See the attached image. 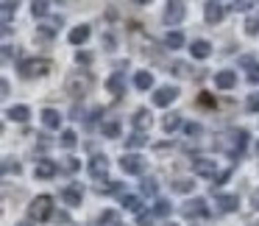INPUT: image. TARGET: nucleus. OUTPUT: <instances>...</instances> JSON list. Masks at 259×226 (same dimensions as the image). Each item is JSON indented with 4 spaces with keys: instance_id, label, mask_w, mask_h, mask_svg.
Segmentation results:
<instances>
[{
    "instance_id": "1",
    "label": "nucleus",
    "mask_w": 259,
    "mask_h": 226,
    "mask_svg": "<svg viewBox=\"0 0 259 226\" xmlns=\"http://www.w3.org/2000/svg\"><path fill=\"white\" fill-rule=\"evenodd\" d=\"M90 87H92V76L87 73V70H73V73L67 76V81H64V90H67L73 98L87 95Z\"/></svg>"
},
{
    "instance_id": "2",
    "label": "nucleus",
    "mask_w": 259,
    "mask_h": 226,
    "mask_svg": "<svg viewBox=\"0 0 259 226\" xmlns=\"http://www.w3.org/2000/svg\"><path fill=\"white\" fill-rule=\"evenodd\" d=\"M245 140H248V134H245L242 129H237V131H229V134L220 137L218 145L223 148V151H229V154H234V157H237V154L245 148Z\"/></svg>"
},
{
    "instance_id": "3",
    "label": "nucleus",
    "mask_w": 259,
    "mask_h": 226,
    "mask_svg": "<svg viewBox=\"0 0 259 226\" xmlns=\"http://www.w3.org/2000/svg\"><path fill=\"white\" fill-rule=\"evenodd\" d=\"M53 209V198L51 196H36L34 201L28 204V218L31 220H45Z\"/></svg>"
},
{
    "instance_id": "4",
    "label": "nucleus",
    "mask_w": 259,
    "mask_h": 226,
    "mask_svg": "<svg viewBox=\"0 0 259 226\" xmlns=\"http://www.w3.org/2000/svg\"><path fill=\"white\" fill-rule=\"evenodd\" d=\"M184 14H187L184 0H167V6H164V23L167 25H181Z\"/></svg>"
},
{
    "instance_id": "5",
    "label": "nucleus",
    "mask_w": 259,
    "mask_h": 226,
    "mask_svg": "<svg viewBox=\"0 0 259 226\" xmlns=\"http://www.w3.org/2000/svg\"><path fill=\"white\" fill-rule=\"evenodd\" d=\"M192 173L203 176V179H214V176H218V162L209 159V157H195L192 159Z\"/></svg>"
},
{
    "instance_id": "6",
    "label": "nucleus",
    "mask_w": 259,
    "mask_h": 226,
    "mask_svg": "<svg viewBox=\"0 0 259 226\" xmlns=\"http://www.w3.org/2000/svg\"><path fill=\"white\" fill-rule=\"evenodd\" d=\"M48 67H51V64H48L45 59H28V62L20 64V76H23V79H36V76H45Z\"/></svg>"
},
{
    "instance_id": "7",
    "label": "nucleus",
    "mask_w": 259,
    "mask_h": 226,
    "mask_svg": "<svg viewBox=\"0 0 259 226\" xmlns=\"http://www.w3.org/2000/svg\"><path fill=\"white\" fill-rule=\"evenodd\" d=\"M120 168L128 176H140L142 170H145V159H142L140 154H125V157L120 159Z\"/></svg>"
},
{
    "instance_id": "8",
    "label": "nucleus",
    "mask_w": 259,
    "mask_h": 226,
    "mask_svg": "<svg viewBox=\"0 0 259 226\" xmlns=\"http://www.w3.org/2000/svg\"><path fill=\"white\" fill-rule=\"evenodd\" d=\"M181 215H184V218H206L209 207H206V201H203V198H190V201L181 207Z\"/></svg>"
},
{
    "instance_id": "9",
    "label": "nucleus",
    "mask_w": 259,
    "mask_h": 226,
    "mask_svg": "<svg viewBox=\"0 0 259 226\" xmlns=\"http://www.w3.org/2000/svg\"><path fill=\"white\" fill-rule=\"evenodd\" d=\"M56 170H59V165L53 162V159H36V165H34V176L39 181L53 179V176H56Z\"/></svg>"
},
{
    "instance_id": "10",
    "label": "nucleus",
    "mask_w": 259,
    "mask_h": 226,
    "mask_svg": "<svg viewBox=\"0 0 259 226\" xmlns=\"http://www.w3.org/2000/svg\"><path fill=\"white\" fill-rule=\"evenodd\" d=\"M62 201L67 204V207H81V201H84V187L81 184H67L62 190Z\"/></svg>"
},
{
    "instance_id": "11",
    "label": "nucleus",
    "mask_w": 259,
    "mask_h": 226,
    "mask_svg": "<svg viewBox=\"0 0 259 226\" xmlns=\"http://www.w3.org/2000/svg\"><path fill=\"white\" fill-rule=\"evenodd\" d=\"M176 98H179V90H176V87H159V90L153 92V106H170Z\"/></svg>"
},
{
    "instance_id": "12",
    "label": "nucleus",
    "mask_w": 259,
    "mask_h": 226,
    "mask_svg": "<svg viewBox=\"0 0 259 226\" xmlns=\"http://www.w3.org/2000/svg\"><path fill=\"white\" fill-rule=\"evenodd\" d=\"M214 87H218V90H234L237 73L234 70H218V73H214Z\"/></svg>"
},
{
    "instance_id": "13",
    "label": "nucleus",
    "mask_w": 259,
    "mask_h": 226,
    "mask_svg": "<svg viewBox=\"0 0 259 226\" xmlns=\"http://www.w3.org/2000/svg\"><path fill=\"white\" fill-rule=\"evenodd\" d=\"M90 173L95 176L98 181L106 179V173H109V159L101 157V154H98V157H92V159H90Z\"/></svg>"
},
{
    "instance_id": "14",
    "label": "nucleus",
    "mask_w": 259,
    "mask_h": 226,
    "mask_svg": "<svg viewBox=\"0 0 259 226\" xmlns=\"http://www.w3.org/2000/svg\"><path fill=\"white\" fill-rule=\"evenodd\" d=\"M203 17H206V23L209 25H218L220 20L226 17V12H223V6H220V3H206V9H203Z\"/></svg>"
},
{
    "instance_id": "15",
    "label": "nucleus",
    "mask_w": 259,
    "mask_h": 226,
    "mask_svg": "<svg viewBox=\"0 0 259 226\" xmlns=\"http://www.w3.org/2000/svg\"><path fill=\"white\" fill-rule=\"evenodd\" d=\"M42 126H45V129H53V131H59L62 129V115L56 112V109H42Z\"/></svg>"
},
{
    "instance_id": "16",
    "label": "nucleus",
    "mask_w": 259,
    "mask_h": 226,
    "mask_svg": "<svg viewBox=\"0 0 259 226\" xmlns=\"http://www.w3.org/2000/svg\"><path fill=\"white\" fill-rule=\"evenodd\" d=\"M106 90L112 92V95H123L125 92V73H112L109 76V81H106Z\"/></svg>"
},
{
    "instance_id": "17",
    "label": "nucleus",
    "mask_w": 259,
    "mask_h": 226,
    "mask_svg": "<svg viewBox=\"0 0 259 226\" xmlns=\"http://www.w3.org/2000/svg\"><path fill=\"white\" fill-rule=\"evenodd\" d=\"M190 53H192V59H209V53H212V45H209L206 40H195L190 45Z\"/></svg>"
},
{
    "instance_id": "18",
    "label": "nucleus",
    "mask_w": 259,
    "mask_h": 226,
    "mask_svg": "<svg viewBox=\"0 0 259 226\" xmlns=\"http://www.w3.org/2000/svg\"><path fill=\"white\" fill-rule=\"evenodd\" d=\"M131 123H134V131H148L151 129V115L145 112V109H140V112H134V118H131Z\"/></svg>"
},
{
    "instance_id": "19",
    "label": "nucleus",
    "mask_w": 259,
    "mask_h": 226,
    "mask_svg": "<svg viewBox=\"0 0 259 226\" xmlns=\"http://www.w3.org/2000/svg\"><path fill=\"white\" fill-rule=\"evenodd\" d=\"M87 40H90V25H75L70 31V45H84Z\"/></svg>"
},
{
    "instance_id": "20",
    "label": "nucleus",
    "mask_w": 259,
    "mask_h": 226,
    "mask_svg": "<svg viewBox=\"0 0 259 226\" xmlns=\"http://www.w3.org/2000/svg\"><path fill=\"white\" fill-rule=\"evenodd\" d=\"M134 87H137L140 92H148V90L153 87V76L148 73V70H140V73L134 76Z\"/></svg>"
},
{
    "instance_id": "21",
    "label": "nucleus",
    "mask_w": 259,
    "mask_h": 226,
    "mask_svg": "<svg viewBox=\"0 0 259 226\" xmlns=\"http://www.w3.org/2000/svg\"><path fill=\"white\" fill-rule=\"evenodd\" d=\"M214 204H220L223 212H234V209L240 207V198H237V196H226V193H223V196L214 198Z\"/></svg>"
},
{
    "instance_id": "22",
    "label": "nucleus",
    "mask_w": 259,
    "mask_h": 226,
    "mask_svg": "<svg viewBox=\"0 0 259 226\" xmlns=\"http://www.w3.org/2000/svg\"><path fill=\"white\" fill-rule=\"evenodd\" d=\"M6 115H9V120H17V123H25V120H28V115H31V109L25 106V103H17V106H12Z\"/></svg>"
},
{
    "instance_id": "23",
    "label": "nucleus",
    "mask_w": 259,
    "mask_h": 226,
    "mask_svg": "<svg viewBox=\"0 0 259 226\" xmlns=\"http://www.w3.org/2000/svg\"><path fill=\"white\" fill-rule=\"evenodd\" d=\"M101 134L103 137H109V140H114V137H120V123H117V120H103V123H101Z\"/></svg>"
},
{
    "instance_id": "24",
    "label": "nucleus",
    "mask_w": 259,
    "mask_h": 226,
    "mask_svg": "<svg viewBox=\"0 0 259 226\" xmlns=\"http://www.w3.org/2000/svg\"><path fill=\"white\" fill-rule=\"evenodd\" d=\"M164 45H167L170 51H179V48H184V34H181V31H167V36H164Z\"/></svg>"
},
{
    "instance_id": "25",
    "label": "nucleus",
    "mask_w": 259,
    "mask_h": 226,
    "mask_svg": "<svg viewBox=\"0 0 259 226\" xmlns=\"http://www.w3.org/2000/svg\"><path fill=\"white\" fill-rule=\"evenodd\" d=\"M181 126V115H176V112H170V115H164V120H162V129L167 131V134H173L176 129Z\"/></svg>"
},
{
    "instance_id": "26",
    "label": "nucleus",
    "mask_w": 259,
    "mask_h": 226,
    "mask_svg": "<svg viewBox=\"0 0 259 226\" xmlns=\"http://www.w3.org/2000/svg\"><path fill=\"white\" fill-rule=\"evenodd\" d=\"M48 12H51V3L48 0H34L31 3V14L34 17H48Z\"/></svg>"
},
{
    "instance_id": "27",
    "label": "nucleus",
    "mask_w": 259,
    "mask_h": 226,
    "mask_svg": "<svg viewBox=\"0 0 259 226\" xmlns=\"http://www.w3.org/2000/svg\"><path fill=\"white\" fill-rule=\"evenodd\" d=\"M123 209H128V212H142L140 196H123Z\"/></svg>"
},
{
    "instance_id": "28",
    "label": "nucleus",
    "mask_w": 259,
    "mask_h": 226,
    "mask_svg": "<svg viewBox=\"0 0 259 226\" xmlns=\"http://www.w3.org/2000/svg\"><path fill=\"white\" fill-rule=\"evenodd\" d=\"M148 142V137H145V131H134V134L128 137V142H125V145L128 148H142Z\"/></svg>"
},
{
    "instance_id": "29",
    "label": "nucleus",
    "mask_w": 259,
    "mask_h": 226,
    "mask_svg": "<svg viewBox=\"0 0 259 226\" xmlns=\"http://www.w3.org/2000/svg\"><path fill=\"white\" fill-rule=\"evenodd\" d=\"M75 142H78V134H75L73 129H64L62 131V145L64 148H75Z\"/></svg>"
},
{
    "instance_id": "30",
    "label": "nucleus",
    "mask_w": 259,
    "mask_h": 226,
    "mask_svg": "<svg viewBox=\"0 0 259 226\" xmlns=\"http://www.w3.org/2000/svg\"><path fill=\"white\" fill-rule=\"evenodd\" d=\"M17 3H20V0H3V23H6V25H9L12 12H17Z\"/></svg>"
},
{
    "instance_id": "31",
    "label": "nucleus",
    "mask_w": 259,
    "mask_h": 226,
    "mask_svg": "<svg viewBox=\"0 0 259 226\" xmlns=\"http://www.w3.org/2000/svg\"><path fill=\"white\" fill-rule=\"evenodd\" d=\"M245 109H248L251 115L259 112V92H251V95L245 98Z\"/></svg>"
},
{
    "instance_id": "32",
    "label": "nucleus",
    "mask_w": 259,
    "mask_h": 226,
    "mask_svg": "<svg viewBox=\"0 0 259 226\" xmlns=\"http://www.w3.org/2000/svg\"><path fill=\"white\" fill-rule=\"evenodd\" d=\"M192 184H195V181H190V179H176V181H173V190H176V193H190Z\"/></svg>"
},
{
    "instance_id": "33",
    "label": "nucleus",
    "mask_w": 259,
    "mask_h": 226,
    "mask_svg": "<svg viewBox=\"0 0 259 226\" xmlns=\"http://www.w3.org/2000/svg\"><path fill=\"white\" fill-rule=\"evenodd\" d=\"M253 3H256V0H234V3H231V6H234V12H251L253 9Z\"/></svg>"
},
{
    "instance_id": "34",
    "label": "nucleus",
    "mask_w": 259,
    "mask_h": 226,
    "mask_svg": "<svg viewBox=\"0 0 259 226\" xmlns=\"http://www.w3.org/2000/svg\"><path fill=\"white\" fill-rule=\"evenodd\" d=\"M153 212H156V215H170V201L156 198V204H153Z\"/></svg>"
},
{
    "instance_id": "35",
    "label": "nucleus",
    "mask_w": 259,
    "mask_h": 226,
    "mask_svg": "<svg viewBox=\"0 0 259 226\" xmlns=\"http://www.w3.org/2000/svg\"><path fill=\"white\" fill-rule=\"evenodd\" d=\"M98 220H101V226L103 223H114V226H117V212H114V209H106V212H101V218H98Z\"/></svg>"
},
{
    "instance_id": "36",
    "label": "nucleus",
    "mask_w": 259,
    "mask_h": 226,
    "mask_svg": "<svg viewBox=\"0 0 259 226\" xmlns=\"http://www.w3.org/2000/svg\"><path fill=\"white\" fill-rule=\"evenodd\" d=\"M245 34H248V36H256V34H259V20H256V17H251V20L245 23Z\"/></svg>"
},
{
    "instance_id": "37",
    "label": "nucleus",
    "mask_w": 259,
    "mask_h": 226,
    "mask_svg": "<svg viewBox=\"0 0 259 226\" xmlns=\"http://www.w3.org/2000/svg\"><path fill=\"white\" fill-rule=\"evenodd\" d=\"M62 168L67 170V173H73V170H78V159H75V157H64Z\"/></svg>"
},
{
    "instance_id": "38",
    "label": "nucleus",
    "mask_w": 259,
    "mask_h": 226,
    "mask_svg": "<svg viewBox=\"0 0 259 226\" xmlns=\"http://www.w3.org/2000/svg\"><path fill=\"white\" fill-rule=\"evenodd\" d=\"M142 193H145V196H156V181L145 179V181H142Z\"/></svg>"
},
{
    "instance_id": "39",
    "label": "nucleus",
    "mask_w": 259,
    "mask_h": 226,
    "mask_svg": "<svg viewBox=\"0 0 259 226\" xmlns=\"http://www.w3.org/2000/svg\"><path fill=\"white\" fill-rule=\"evenodd\" d=\"M3 173H14V176H17L20 173V165L12 162V159H6V162H3Z\"/></svg>"
},
{
    "instance_id": "40",
    "label": "nucleus",
    "mask_w": 259,
    "mask_h": 226,
    "mask_svg": "<svg viewBox=\"0 0 259 226\" xmlns=\"http://www.w3.org/2000/svg\"><path fill=\"white\" fill-rule=\"evenodd\" d=\"M184 131H187L190 137H198L203 129H201V123H187V126H184Z\"/></svg>"
},
{
    "instance_id": "41",
    "label": "nucleus",
    "mask_w": 259,
    "mask_h": 226,
    "mask_svg": "<svg viewBox=\"0 0 259 226\" xmlns=\"http://www.w3.org/2000/svg\"><path fill=\"white\" fill-rule=\"evenodd\" d=\"M248 81H251V84H259V64H256V67H251V73H248Z\"/></svg>"
},
{
    "instance_id": "42",
    "label": "nucleus",
    "mask_w": 259,
    "mask_h": 226,
    "mask_svg": "<svg viewBox=\"0 0 259 226\" xmlns=\"http://www.w3.org/2000/svg\"><path fill=\"white\" fill-rule=\"evenodd\" d=\"M140 226H153V215H145V212H140Z\"/></svg>"
},
{
    "instance_id": "43",
    "label": "nucleus",
    "mask_w": 259,
    "mask_h": 226,
    "mask_svg": "<svg viewBox=\"0 0 259 226\" xmlns=\"http://www.w3.org/2000/svg\"><path fill=\"white\" fill-rule=\"evenodd\" d=\"M173 73H176V76H187V67L179 62V64H173Z\"/></svg>"
},
{
    "instance_id": "44",
    "label": "nucleus",
    "mask_w": 259,
    "mask_h": 226,
    "mask_svg": "<svg viewBox=\"0 0 259 226\" xmlns=\"http://www.w3.org/2000/svg\"><path fill=\"white\" fill-rule=\"evenodd\" d=\"M75 62H78V64L84 62L87 64V62H90V53H75Z\"/></svg>"
},
{
    "instance_id": "45",
    "label": "nucleus",
    "mask_w": 259,
    "mask_h": 226,
    "mask_svg": "<svg viewBox=\"0 0 259 226\" xmlns=\"http://www.w3.org/2000/svg\"><path fill=\"white\" fill-rule=\"evenodd\" d=\"M253 207L259 209V190H253Z\"/></svg>"
},
{
    "instance_id": "46",
    "label": "nucleus",
    "mask_w": 259,
    "mask_h": 226,
    "mask_svg": "<svg viewBox=\"0 0 259 226\" xmlns=\"http://www.w3.org/2000/svg\"><path fill=\"white\" fill-rule=\"evenodd\" d=\"M131 3H137V6H148L151 0H131Z\"/></svg>"
},
{
    "instance_id": "47",
    "label": "nucleus",
    "mask_w": 259,
    "mask_h": 226,
    "mask_svg": "<svg viewBox=\"0 0 259 226\" xmlns=\"http://www.w3.org/2000/svg\"><path fill=\"white\" fill-rule=\"evenodd\" d=\"M167 226H176V223H167Z\"/></svg>"
},
{
    "instance_id": "48",
    "label": "nucleus",
    "mask_w": 259,
    "mask_h": 226,
    "mask_svg": "<svg viewBox=\"0 0 259 226\" xmlns=\"http://www.w3.org/2000/svg\"><path fill=\"white\" fill-rule=\"evenodd\" d=\"M214 3H220V0H214Z\"/></svg>"
},
{
    "instance_id": "49",
    "label": "nucleus",
    "mask_w": 259,
    "mask_h": 226,
    "mask_svg": "<svg viewBox=\"0 0 259 226\" xmlns=\"http://www.w3.org/2000/svg\"><path fill=\"white\" fill-rule=\"evenodd\" d=\"M256 151H259V145H256Z\"/></svg>"
},
{
    "instance_id": "50",
    "label": "nucleus",
    "mask_w": 259,
    "mask_h": 226,
    "mask_svg": "<svg viewBox=\"0 0 259 226\" xmlns=\"http://www.w3.org/2000/svg\"><path fill=\"white\" fill-rule=\"evenodd\" d=\"M117 226H123V223H117Z\"/></svg>"
}]
</instances>
